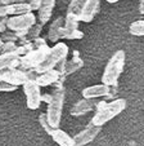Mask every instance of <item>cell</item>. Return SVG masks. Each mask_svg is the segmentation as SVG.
Wrapping results in <instances>:
<instances>
[{
	"instance_id": "9",
	"label": "cell",
	"mask_w": 144,
	"mask_h": 146,
	"mask_svg": "<svg viewBox=\"0 0 144 146\" xmlns=\"http://www.w3.org/2000/svg\"><path fill=\"white\" fill-rule=\"evenodd\" d=\"M101 129H102V127H97V125L89 124L84 131L79 132L74 137L76 146H85V145H87L89 142H91V141L99 135Z\"/></svg>"
},
{
	"instance_id": "34",
	"label": "cell",
	"mask_w": 144,
	"mask_h": 146,
	"mask_svg": "<svg viewBox=\"0 0 144 146\" xmlns=\"http://www.w3.org/2000/svg\"><path fill=\"white\" fill-rule=\"evenodd\" d=\"M139 12L140 14H144V0H140V3H139Z\"/></svg>"
},
{
	"instance_id": "36",
	"label": "cell",
	"mask_w": 144,
	"mask_h": 146,
	"mask_svg": "<svg viewBox=\"0 0 144 146\" xmlns=\"http://www.w3.org/2000/svg\"><path fill=\"white\" fill-rule=\"evenodd\" d=\"M107 1H108V3H111V4H114V3H117L118 0H107Z\"/></svg>"
},
{
	"instance_id": "35",
	"label": "cell",
	"mask_w": 144,
	"mask_h": 146,
	"mask_svg": "<svg viewBox=\"0 0 144 146\" xmlns=\"http://www.w3.org/2000/svg\"><path fill=\"white\" fill-rule=\"evenodd\" d=\"M3 45H4V43L1 40V38H0V53H1V49H3Z\"/></svg>"
},
{
	"instance_id": "11",
	"label": "cell",
	"mask_w": 144,
	"mask_h": 146,
	"mask_svg": "<svg viewBox=\"0 0 144 146\" xmlns=\"http://www.w3.org/2000/svg\"><path fill=\"white\" fill-rule=\"evenodd\" d=\"M99 3H101V0H85L81 14L79 17L80 21H82V22L93 21L99 11Z\"/></svg>"
},
{
	"instance_id": "17",
	"label": "cell",
	"mask_w": 144,
	"mask_h": 146,
	"mask_svg": "<svg viewBox=\"0 0 144 146\" xmlns=\"http://www.w3.org/2000/svg\"><path fill=\"white\" fill-rule=\"evenodd\" d=\"M64 26V18L63 17H58L57 19H54L52 22V25L49 26V30H48V39H49L52 43H57L59 40V30Z\"/></svg>"
},
{
	"instance_id": "6",
	"label": "cell",
	"mask_w": 144,
	"mask_h": 146,
	"mask_svg": "<svg viewBox=\"0 0 144 146\" xmlns=\"http://www.w3.org/2000/svg\"><path fill=\"white\" fill-rule=\"evenodd\" d=\"M35 23H36V17H35V14H32V13L8 17V19H7V27L11 31H13V33L26 31L30 27H32Z\"/></svg>"
},
{
	"instance_id": "28",
	"label": "cell",
	"mask_w": 144,
	"mask_h": 146,
	"mask_svg": "<svg viewBox=\"0 0 144 146\" xmlns=\"http://www.w3.org/2000/svg\"><path fill=\"white\" fill-rule=\"evenodd\" d=\"M17 88H18V87L11 86V84H8V83H5V82H0V92H13V91H16Z\"/></svg>"
},
{
	"instance_id": "23",
	"label": "cell",
	"mask_w": 144,
	"mask_h": 146,
	"mask_svg": "<svg viewBox=\"0 0 144 146\" xmlns=\"http://www.w3.org/2000/svg\"><path fill=\"white\" fill-rule=\"evenodd\" d=\"M129 31H130L131 35L144 36V19H139V21L133 22L129 27Z\"/></svg>"
},
{
	"instance_id": "29",
	"label": "cell",
	"mask_w": 144,
	"mask_h": 146,
	"mask_svg": "<svg viewBox=\"0 0 144 146\" xmlns=\"http://www.w3.org/2000/svg\"><path fill=\"white\" fill-rule=\"evenodd\" d=\"M28 4L31 7V11H39L40 8V4H41V0H28Z\"/></svg>"
},
{
	"instance_id": "15",
	"label": "cell",
	"mask_w": 144,
	"mask_h": 146,
	"mask_svg": "<svg viewBox=\"0 0 144 146\" xmlns=\"http://www.w3.org/2000/svg\"><path fill=\"white\" fill-rule=\"evenodd\" d=\"M19 58L17 53H0V70L18 69Z\"/></svg>"
},
{
	"instance_id": "2",
	"label": "cell",
	"mask_w": 144,
	"mask_h": 146,
	"mask_svg": "<svg viewBox=\"0 0 144 146\" xmlns=\"http://www.w3.org/2000/svg\"><path fill=\"white\" fill-rule=\"evenodd\" d=\"M126 109V101L124 98H116L111 102H107L102 110L97 111L95 115L93 116L90 124L97 125V127H103L106 123L116 118L118 114H121Z\"/></svg>"
},
{
	"instance_id": "18",
	"label": "cell",
	"mask_w": 144,
	"mask_h": 146,
	"mask_svg": "<svg viewBox=\"0 0 144 146\" xmlns=\"http://www.w3.org/2000/svg\"><path fill=\"white\" fill-rule=\"evenodd\" d=\"M7 11H8V16H11V17L22 16V14H27V13H32L30 4L26 3V1H19V3L8 5V7H7Z\"/></svg>"
},
{
	"instance_id": "8",
	"label": "cell",
	"mask_w": 144,
	"mask_h": 146,
	"mask_svg": "<svg viewBox=\"0 0 144 146\" xmlns=\"http://www.w3.org/2000/svg\"><path fill=\"white\" fill-rule=\"evenodd\" d=\"M0 82H5L11 86L19 87L28 82V79L26 71H22L19 69H5L0 70Z\"/></svg>"
},
{
	"instance_id": "7",
	"label": "cell",
	"mask_w": 144,
	"mask_h": 146,
	"mask_svg": "<svg viewBox=\"0 0 144 146\" xmlns=\"http://www.w3.org/2000/svg\"><path fill=\"white\" fill-rule=\"evenodd\" d=\"M23 91L26 94V101H27V108L30 110H36L40 108L41 104V92L40 87L36 84L35 80H28L23 84Z\"/></svg>"
},
{
	"instance_id": "16",
	"label": "cell",
	"mask_w": 144,
	"mask_h": 146,
	"mask_svg": "<svg viewBox=\"0 0 144 146\" xmlns=\"http://www.w3.org/2000/svg\"><path fill=\"white\" fill-rule=\"evenodd\" d=\"M50 136H52V138L54 140V142L58 143L59 146H76L74 137H71L70 135H67L64 131L59 129V128L53 129Z\"/></svg>"
},
{
	"instance_id": "30",
	"label": "cell",
	"mask_w": 144,
	"mask_h": 146,
	"mask_svg": "<svg viewBox=\"0 0 144 146\" xmlns=\"http://www.w3.org/2000/svg\"><path fill=\"white\" fill-rule=\"evenodd\" d=\"M7 19H8V17L0 18V33L1 34H3L4 31H7Z\"/></svg>"
},
{
	"instance_id": "21",
	"label": "cell",
	"mask_w": 144,
	"mask_h": 146,
	"mask_svg": "<svg viewBox=\"0 0 144 146\" xmlns=\"http://www.w3.org/2000/svg\"><path fill=\"white\" fill-rule=\"evenodd\" d=\"M79 22H80L79 16H76V14H66L64 29H67L70 31L79 30Z\"/></svg>"
},
{
	"instance_id": "13",
	"label": "cell",
	"mask_w": 144,
	"mask_h": 146,
	"mask_svg": "<svg viewBox=\"0 0 144 146\" xmlns=\"http://www.w3.org/2000/svg\"><path fill=\"white\" fill-rule=\"evenodd\" d=\"M98 102L95 100H89V98H82L80 101H77L72 109H71V115L74 116H80V115H85L86 113L94 110L97 108Z\"/></svg>"
},
{
	"instance_id": "5",
	"label": "cell",
	"mask_w": 144,
	"mask_h": 146,
	"mask_svg": "<svg viewBox=\"0 0 144 146\" xmlns=\"http://www.w3.org/2000/svg\"><path fill=\"white\" fill-rule=\"evenodd\" d=\"M50 48L45 47L41 48V49H34L31 50L28 54L22 56L19 58V66L18 69L22 70V71H28V70H36L41 64L43 61L45 60L46 54L49 52Z\"/></svg>"
},
{
	"instance_id": "32",
	"label": "cell",
	"mask_w": 144,
	"mask_h": 146,
	"mask_svg": "<svg viewBox=\"0 0 144 146\" xmlns=\"http://www.w3.org/2000/svg\"><path fill=\"white\" fill-rule=\"evenodd\" d=\"M8 17V11H7V7L0 5V18H5Z\"/></svg>"
},
{
	"instance_id": "25",
	"label": "cell",
	"mask_w": 144,
	"mask_h": 146,
	"mask_svg": "<svg viewBox=\"0 0 144 146\" xmlns=\"http://www.w3.org/2000/svg\"><path fill=\"white\" fill-rule=\"evenodd\" d=\"M1 40H3V43H16V41H18V36H17L16 33H13V31H4L3 34H1Z\"/></svg>"
},
{
	"instance_id": "27",
	"label": "cell",
	"mask_w": 144,
	"mask_h": 146,
	"mask_svg": "<svg viewBox=\"0 0 144 146\" xmlns=\"http://www.w3.org/2000/svg\"><path fill=\"white\" fill-rule=\"evenodd\" d=\"M32 45H34V49H41V48H45L48 47L46 45V41L44 40L43 38H37L32 41Z\"/></svg>"
},
{
	"instance_id": "1",
	"label": "cell",
	"mask_w": 144,
	"mask_h": 146,
	"mask_svg": "<svg viewBox=\"0 0 144 146\" xmlns=\"http://www.w3.org/2000/svg\"><path fill=\"white\" fill-rule=\"evenodd\" d=\"M125 52L122 49L116 50L106 65V69L102 75V84H106L108 87H117L118 78L122 74L124 67H125Z\"/></svg>"
},
{
	"instance_id": "3",
	"label": "cell",
	"mask_w": 144,
	"mask_h": 146,
	"mask_svg": "<svg viewBox=\"0 0 144 146\" xmlns=\"http://www.w3.org/2000/svg\"><path fill=\"white\" fill-rule=\"evenodd\" d=\"M63 105H64V89L62 87V88H57L53 92L52 100L48 104L46 116H48L49 124L53 129H57L59 127L63 113Z\"/></svg>"
},
{
	"instance_id": "31",
	"label": "cell",
	"mask_w": 144,
	"mask_h": 146,
	"mask_svg": "<svg viewBox=\"0 0 144 146\" xmlns=\"http://www.w3.org/2000/svg\"><path fill=\"white\" fill-rule=\"evenodd\" d=\"M16 3H19V0H0V5H3V7H8Z\"/></svg>"
},
{
	"instance_id": "24",
	"label": "cell",
	"mask_w": 144,
	"mask_h": 146,
	"mask_svg": "<svg viewBox=\"0 0 144 146\" xmlns=\"http://www.w3.org/2000/svg\"><path fill=\"white\" fill-rule=\"evenodd\" d=\"M39 123H40V125L44 128V131H45L48 135H52L53 128L50 127V124H49V120H48V116H46V114H40V115H39Z\"/></svg>"
},
{
	"instance_id": "37",
	"label": "cell",
	"mask_w": 144,
	"mask_h": 146,
	"mask_svg": "<svg viewBox=\"0 0 144 146\" xmlns=\"http://www.w3.org/2000/svg\"><path fill=\"white\" fill-rule=\"evenodd\" d=\"M19 1H25V0H19Z\"/></svg>"
},
{
	"instance_id": "14",
	"label": "cell",
	"mask_w": 144,
	"mask_h": 146,
	"mask_svg": "<svg viewBox=\"0 0 144 146\" xmlns=\"http://www.w3.org/2000/svg\"><path fill=\"white\" fill-rule=\"evenodd\" d=\"M55 1L57 0H41L40 8L37 11V18L41 25H45L46 22H49L53 9L55 7Z\"/></svg>"
},
{
	"instance_id": "12",
	"label": "cell",
	"mask_w": 144,
	"mask_h": 146,
	"mask_svg": "<svg viewBox=\"0 0 144 146\" xmlns=\"http://www.w3.org/2000/svg\"><path fill=\"white\" fill-rule=\"evenodd\" d=\"M111 87L106 84H97V86H90L82 89V97L89 100H95L98 97H107L109 94Z\"/></svg>"
},
{
	"instance_id": "22",
	"label": "cell",
	"mask_w": 144,
	"mask_h": 146,
	"mask_svg": "<svg viewBox=\"0 0 144 146\" xmlns=\"http://www.w3.org/2000/svg\"><path fill=\"white\" fill-rule=\"evenodd\" d=\"M84 3L85 0H71L67 8V14H76V16L80 17Z\"/></svg>"
},
{
	"instance_id": "26",
	"label": "cell",
	"mask_w": 144,
	"mask_h": 146,
	"mask_svg": "<svg viewBox=\"0 0 144 146\" xmlns=\"http://www.w3.org/2000/svg\"><path fill=\"white\" fill-rule=\"evenodd\" d=\"M18 49V45L16 43H4L1 53H17Z\"/></svg>"
},
{
	"instance_id": "4",
	"label": "cell",
	"mask_w": 144,
	"mask_h": 146,
	"mask_svg": "<svg viewBox=\"0 0 144 146\" xmlns=\"http://www.w3.org/2000/svg\"><path fill=\"white\" fill-rule=\"evenodd\" d=\"M67 54H68L67 44H64V43H57L54 47H52L49 49L45 60L43 61V64L36 69V72L37 74H43V72L49 71V70H54L60 61L67 58Z\"/></svg>"
},
{
	"instance_id": "33",
	"label": "cell",
	"mask_w": 144,
	"mask_h": 146,
	"mask_svg": "<svg viewBox=\"0 0 144 146\" xmlns=\"http://www.w3.org/2000/svg\"><path fill=\"white\" fill-rule=\"evenodd\" d=\"M50 100H52V94L50 93H45V94H41V102H46V104H49Z\"/></svg>"
},
{
	"instance_id": "19",
	"label": "cell",
	"mask_w": 144,
	"mask_h": 146,
	"mask_svg": "<svg viewBox=\"0 0 144 146\" xmlns=\"http://www.w3.org/2000/svg\"><path fill=\"white\" fill-rule=\"evenodd\" d=\"M84 66V61L79 57V56H75L74 58L71 61H67L66 62V66H64V76L67 75H71L76 72L77 70H80L81 67Z\"/></svg>"
},
{
	"instance_id": "10",
	"label": "cell",
	"mask_w": 144,
	"mask_h": 146,
	"mask_svg": "<svg viewBox=\"0 0 144 146\" xmlns=\"http://www.w3.org/2000/svg\"><path fill=\"white\" fill-rule=\"evenodd\" d=\"M63 80V76H60V74L57 71V70H49L46 72H43V74H39L37 79H36V84L39 87H48L52 86V84H57V88H62L60 86V82Z\"/></svg>"
},
{
	"instance_id": "20",
	"label": "cell",
	"mask_w": 144,
	"mask_h": 146,
	"mask_svg": "<svg viewBox=\"0 0 144 146\" xmlns=\"http://www.w3.org/2000/svg\"><path fill=\"white\" fill-rule=\"evenodd\" d=\"M59 38L68 39V40H75V39H82V38H84V33H82V31H80V30L70 31V30H67V29H64V26H63V27L59 30Z\"/></svg>"
}]
</instances>
